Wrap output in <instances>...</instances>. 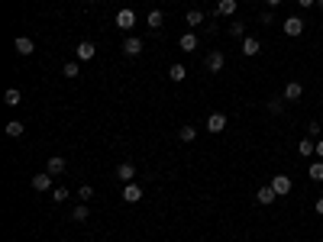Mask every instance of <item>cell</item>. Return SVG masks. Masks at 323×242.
<instances>
[{
    "label": "cell",
    "instance_id": "1",
    "mask_svg": "<svg viewBox=\"0 0 323 242\" xmlns=\"http://www.w3.org/2000/svg\"><path fill=\"white\" fill-rule=\"evenodd\" d=\"M204 65H207V71H210V75H220V71L226 68V55H223V52H217V49H214V52L207 55V62H204Z\"/></svg>",
    "mask_w": 323,
    "mask_h": 242
},
{
    "label": "cell",
    "instance_id": "2",
    "mask_svg": "<svg viewBox=\"0 0 323 242\" xmlns=\"http://www.w3.org/2000/svg\"><path fill=\"white\" fill-rule=\"evenodd\" d=\"M291 187H294V181H291L288 175H275V178H271V190H275L278 197H288Z\"/></svg>",
    "mask_w": 323,
    "mask_h": 242
},
{
    "label": "cell",
    "instance_id": "3",
    "mask_svg": "<svg viewBox=\"0 0 323 242\" xmlns=\"http://www.w3.org/2000/svg\"><path fill=\"white\" fill-rule=\"evenodd\" d=\"M275 200H278V194L271 190V184H265V187H259V190H256V204H262V207H271Z\"/></svg>",
    "mask_w": 323,
    "mask_h": 242
},
{
    "label": "cell",
    "instance_id": "4",
    "mask_svg": "<svg viewBox=\"0 0 323 242\" xmlns=\"http://www.w3.org/2000/svg\"><path fill=\"white\" fill-rule=\"evenodd\" d=\"M239 49H242V55H246V58H252V55H259V52H262V42H259L256 36H246Z\"/></svg>",
    "mask_w": 323,
    "mask_h": 242
},
{
    "label": "cell",
    "instance_id": "5",
    "mask_svg": "<svg viewBox=\"0 0 323 242\" xmlns=\"http://www.w3.org/2000/svg\"><path fill=\"white\" fill-rule=\"evenodd\" d=\"M281 97H285V100H301V97H304V84H301V81H288Z\"/></svg>",
    "mask_w": 323,
    "mask_h": 242
},
{
    "label": "cell",
    "instance_id": "6",
    "mask_svg": "<svg viewBox=\"0 0 323 242\" xmlns=\"http://www.w3.org/2000/svg\"><path fill=\"white\" fill-rule=\"evenodd\" d=\"M33 190H39V194L52 190V175H49V171H42V175H33Z\"/></svg>",
    "mask_w": 323,
    "mask_h": 242
},
{
    "label": "cell",
    "instance_id": "7",
    "mask_svg": "<svg viewBox=\"0 0 323 242\" xmlns=\"http://www.w3.org/2000/svg\"><path fill=\"white\" fill-rule=\"evenodd\" d=\"M285 33H288L291 39L301 36V33H304V19H301V16H288V19H285Z\"/></svg>",
    "mask_w": 323,
    "mask_h": 242
},
{
    "label": "cell",
    "instance_id": "8",
    "mask_svg": "<svg viewBox=\"0 0 323 242\" xmlns=\"http://www.w3.org/2000/svg\"><path fill=\"white\" fill-rule=\"evenodd\" d=\"M123 52H126L129 58H136L139 52H143V39H139V36H129V39H123Z\"/></svg>",
    "mask_w": 323,
    "mask_h": 242
},
{
    "label": "cell",
    "instance_id": "9",
    "mask_svg": "<svg viewBox=\"0 0 323 242\" xmlns=\"http://www.w3.org/2000/svg\"><path fill=\"white\" fill-rule=\"evenodd\" d=\"M207 129L210 133H223L226 129V113H210L207 116Z\"/></svg>",
    "mask_w": 323,
    "mask_h": 242
},
{
    "label": "cell",
    "instance_id": "10",
    "mask_svg": "<svg viewBox=\"0 0 323 242\" xmlns=\"http://www.w3.org/2000/svg\"><path fill=\"white\" fill-rule=\"evenodd\" d=\"M123 200H126V204H139V200H143V187L129 181V184L123 187Z\"/></svg>",
    "mask_w": 323,
    "mask_h": 242
},
{
    "label": "cell",
    "instance_id": "11",
    "mask_svg": "<svg viewBox=\"0 0 323 242\" xmlns=\"http://www.w3.org/2000/svg\"><path fill=\"white\" fill-rule=\"evenodd\" d=\"M117 26L120 29H133L136 26V13H133V10H120V13H117Z\"/></svg>",
    "mask_w": 323,
    "mask_h": 242
},
{
    "label": "cell",
    "instance_id": "12",
    "mask_svg": "<svg viewBox=\"0 0 323 242\" xmlns=\"http://www.w3.org/2000/svg\"><path fill=\"white\" fill-rule=\"evenodd\" d=\"M13 45H16V52H19V55H33V52H36V42H33L29 36H16V42H13Z\"/></svg>",
    "mask_w": 323,
    "mask_h": 242
},
{
    "label": "cell",
    "instance_id": "13",
    "mask_svg": "<svg viewBox=\"0 0 323 242\" xmlns=\"http://www.w3.org/2000/svg\"><path fill=\"white\" fill-rule=\"evenodd\" d=\"M117 178L123 181V184H129V181L136 178V165H133V161H123V165L117 168Z\"/></svg>",
    "mask_w": 323,
    "mask_h": 242
},
{
    "label": "cell",
    "instance_id": "14",
    "mask_svg": "<svg viewBox=\"0 0 323 242\" xmlns=\"http://www.w3.org/2000/svg\"><path fill=\"white\" fill-rule=\"evenodd\" d=\"M65 168H68V161H65L62 155L49 158V165H45V171H49V175H52V178H55V175H62V171H65Z\"/></svg>",
    "mask_w": 323,
    "mask_h": 242
},
{
    "label": "cell",
    "instance_id": "15",
    "mask_svg": "<svg viewBox=\"0 0 323 242\" xmlns=\"http://www.w3.org/2000/svg\"><path fill=\"white\" fill-rule=\"evenodd\" d=\"M75 52H78V58H81V62H90V58L97 55V45H94V42H81V45L75 49Z\"/></svg>",
    "mask_w": 323,
    "mask_h": 242
},
{
    "label": "cell",
    "instance_id": "16",
    "mask_svg": "<svg viewBox=\"0 0 323 242\" xmlns=\"http://www.w3.org/2000/svg\"><path fill=\"white\" fill-rule=\"evenodd\" d=\"M178 49H181V52H194V49H197V36L194 33H184V36L178 39Z\"/></svg>",
    "mask_w": 323,
    "mask_h": 242
},
{
    "label": "cell",
    "instance_id": "17",
    "mask_svg": "<svg viewBox=\"0 0 323 242\" xmlns=\"http://www.w3.org/2000/svg\"><path fill=\"white\" fill-rule=\"evenodd\" d=\"M297 152H301V158H310V155H317V142L314 139H301V146H297Z\"/></svg>",
    "mask_w": 323,
    "mask_h": 242
},
{
    "label": "cell",
    "instance_id": "18",
    "mask_svg": "<svg viewBox=\"0 0 323 242\" xmlns=\"http://www.w3.org/2000/svg\"><path fill=\"white\" fill-rule=\"evenodd\" d=\"M184 23H188V29H191V33H194V29H197L200 23H204V13H200V10H188Z\"/></svg>",
    "mask_w": 323,
    "mask_h": 242
},
{
    "label": "cell",
    "instance_id": "19",
    "mask_svg": "<svg viewBox=\"0 0 323 242\" xmlns=\"http://www.w3.org/2000/svg\"><path fill=\"white\" fill-rule=\"evenodd\" d=\"M236 0H220V4H217V16H233L236 13Z\"/></svg>",
    "mask_w": 323,
    "mask_h": 242
},
{
    "label": "cell",
    "instance_id": "20",
    "mask_svg": "<svg viewBox=\"0 0 323 242\" xmlns=\"http://www.w3.org/2000/svg\"><path fill=\"white\" fill-rule=\"evenodd\" d=\"M19 100H23V94H19V87H7V94H4V104H7V107H19Z\"/></svg>",
    "mask_w": 323,
    "mask_h": 242
},
{
    "label": "cell",
    "instance_id": "21",
    "mask_svg": "<svg viewBox=\"0 0 323 242\" xmlns=\"http://www.w3.org/2000/svg\"><path fill=\"white\" fill-rule=\"evenodd\" d=\"M23 129H26V126L19 123V119H10V123H7V136H10V139H19V136H23Z\"/></svg>",
    "mask_w": 323,
    "mask_h": 242
},
{
    "label": "cell",
    "instance_id": "22",
    "mask_svg": "<svg viewBox=\"0 0 323 242\" xmlns=\"http://www.w3.org/2000/svg\"><path fill=\"white\" fill-rule=\"evenodd\" d=\"M168 78L178 84V81H184V78H188V68H184V65H171V68H168Z\"/></svg>",
    "mask_w": 323,
    "mask_h": 242
},
{
    "label": "cell",
    "instance_id": "23",
    "mask_svg": "<svg viewBox=\"0 0 323 242\" xmlns=\"http://www.w3.org/2000/svg\"><path fill=\"white\" fill-rule=\"evenodd\" d=\"M90 216V210H87V204H78L75 210H72V220H75V223H84V220Z\"/></svg>",
    "mask_w": 323,
    "mask_h": 242
},
{
    "label": "cell",
    "instance_id": "24",
    "mask_svg": "<svg viewBox=\"0 0 323 242\" xmlns=\"http://www.w3.org/2000/svg\"><path fill=\"white\" fill-rule=\"evenodd\" d=\"M194 136H197V129H194V126H188V123L178 129V139H181V142H194Z\"/></svg>",
    "mask_w": 323,
    "mask_h": 242
},
{
    "label": "cell",
    "instance_id": "25",
    "mask_svg": "<svg viewBox=\"0 0 323 242\" xmlns=\"http://www.w3.org/2000/svg\"><path fill=\"white\" fill-rule=\"evenodd\" d=\"M229 36H233V39H246V23H242V19L229 23Z\"/></svg>",
    "mask_w": 323,
    "mask_h": 242
},
{
    "label": "cell",
    "instance_id": "26",
    "mask_svg": "<svg viewBox=\"0 0 323 242\" xmlns=\"http://www.w3.org/2000/svg\"><path fill=\"white\" fill-rule=\"evenodd\" d=\"M310 181H317V184L323 181V158H317L314 165H310Z\"/></svg>",
    "mask_w": 323,
    "mask_h": 242
},
{
    "label": "cell",
    "instance_id": "27",
    "mask_svg": "<svg viewBox=\"0 0 323 242\" xmlns=\"http://www.w3.org/2000/svg\"><path fill=\"white\" fill-rule=\"evenodd\" d=\"M62 75H65V78H68V81H75V78H78V75H81V65H78V62H68V65H65V68H62Z\"/></svg>",
    "mask_w": 323,
    "mask_h": 242
},
{
    "label": "cell",
    "instance_id": "28",
    "mask_svg": "<svg viewBox=\"0 0 323 242\" xmlns=\"http://www.w3.org/2000/svg\"><path fill=\"white\" fill-rule=\"evenodd\" d=\"M161 23H165V13H161V10H152V13H149V26L161 29Z\"/></svg>",
    "mask_w": 323,
    "mask_h": 242
},
{
    "label": "cell",
    "instance_id": "29",
    "mask_svg": "<svg viewBox=\"0 0 323 242\" xmlns=\"http://www.w3.org/2000/svg\"><path fill=\"white\" fill-rule=\"evenodd\" d=\"M268 113H278V116H281V113H285V100H281V97H271V100H268Z\"/></svg>",
    "mask_w": 323,
    "mask_h": 242
},
{
    "label": "cell",
    "instance_id": "30",
    "mask_svg": "<svg viewBox=\"0 0 323 242\" xmlns=\"http://www.w3.org/2000/svg\"><path fill=\"white\" fill-rule=\"evenodd\" d=\"M320 133H323V123H310V126H307V136L314 139V142L320 139Z\"/></svg>",
    "mask_w": 323,
    "mask_h": 242
},
{
    "label": "cell",
    "instance_id": "31",
    "mask_svg": "<svg viewBox=\"0 0 323 242\" xmlns=\"http://www.w3.org/2000/svg\"><path fill=\"white\" fill-rule=\"evenodd\" d=\"M90 197H94V187L81 184V187H78V200H90Z\"/></svg>",
    "mask_w": 323,
    "mask_h": 242
},
{
    "label": "cell",
    "instance_id": "32",
    "mask_svg": "<svg viewBox=\"0 0 323 242\" xmlns=\"http://www.w3.org/2000/svg\"><path fill=\"white\" fill-rule=\"evenodd\" d=\"M52 200H55V204H62V200H68V187H55V190H52Z\"/></svg>",
    "mask_w": 323,
    "mask_h": 242
},
{
    "label": "cell",
    "instance_id": "33",
    "mask_svg": "<svg viewBox=\"0 0 323 242\" xmlns=\"http://www.w3.org/2000/svg\"><path fill=\"white\" fill-rule=\"evenodd\" d=\"M256 19H259L262 26H271V19H275V16H271V10H262V13H259Z\"/></svg>",
    "mask_w": 323,
    "mask_h": 242
},
{
    "label": "cell",
    "instance_id": "34",
    "mask_svg": "<svg viewBox=\"0 0 323 242\" xmlns=\"http://www.w3.org/2000/svg\"><path fill=\"white\" fill-rule=\"evenodd\" d=\"M265 4H268V10H275V7H281V4H285V0H265Z\"/></svg>",
    "mask_w": 323,
    "mask_h": 242
},
{
    "label": "cell",
    "instance_id": "35",
    "mask_svg": "<svg viewBox=\"0 0 323 242\" xmlns=\"http://www.w3.org/2000/svg\"><path fill=\"white\" fill-rule=\"evenodd\" d=\"M297 7H317V0H297Z\"/></svg>",
    "mask_w": 323,
    "mask_h": 242
},
{
    "label": "cell",
    "instance_id": "36",
    "mask_svg": "<svg viewBox=\"0 0 323 242\" xmlns=\"http://www.w3.org/2000/svg\"><path fill=\"white\" fill-rule=\"evenodd\" d=\"M317 158H323V139H317Z\"/></svg>",
    "mask_w": 323,
    "mask_h": 242
},
{
    "label": "cell",
    "instance_id": "37",
    "mask_svg": "<svg viewBox=\"0 0 323 242\" xmlns=\"http://www.w3.org/2000/svg\"><path fill=\"white\" fill-rule=\"evenodd\" d=\"M314 207H317V213H320V216H323V197H320V200H317V204H314Z\"/></svg>",
    "mask_w": 323,
    "mask_h": 242
},
{
    "label": "cell",
    "instance_id": "38",
    "mask_svg": "<svg viewBox=\"0 0 323 242\" xmlns=\"http://www.w3.org/2000/svg\"><path fill=\"white\" fill-rule=\"evenodd\" d=\"M317 10H323V0H317Z\"/></svg>",
    "mask_w": 323,
    "mask_h": 242
}]
</instances>
